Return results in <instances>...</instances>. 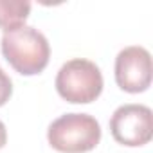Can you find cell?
I'll list each match as a JSON object with an SVG mask.
<instances>
[{
    "label": "cell",
    "mask_w": 153,
    "mask_h": 153,
    "mask_svg": "<svg viewBox=\"0 0 153 153\" xmlns=\"http://www.w3.org/2000/svg\"><path fill=\"white\" fill-rule=\"evenodd\" d=\"M112 137L130 148L144 146L153 137V115L146 105H123L110 119Z\"/></svg>",
    "instance_id": "obj_4"
},
{
    "label": "cell",
    "mask_w": 153,
    "mask_h": 153,
    "mask_svg": "<svg viewBox=\"0 0 153 153\" xmlns=\"http://www.w3.org/2000/svg\"><path fill=\"white\" fill-rule=\"evenodd\" d=\"M0 47L7 63L22 76H36L49 65V42L43 33L31 25L4 31Z\"/></svg>",
    "instance_id": "obj_1"
},
{
    "label": "cell",
    "mask_w": 153,
    "mask_h": 153,
    "mask_svg": "<svg viewBox=\"0 0 153 153\" xmlns=\"http://www.w3.org/2000/svg\"><path fill=\"white\" fill-rule=\"evenodd\" d=\"M56 90L68 103L88 105L103 92V74L94 61L74 58L58 70Z\"/></svg>",
    "instance_id": "obj_3"
},
{
    "label": "cell",
    "mask_w": 153,
    "mask_h": 153,
    "mask_svg": "<svg viewBox=\"0 0 153 153\" xmlns=\"http://www.w3.org/2000/svg\"><path fill=\"white\" fill-rule=\"evenodd\" d=\"M11 94H13V83L9 79V76L0 67V106H4L9 101Z\"/></svg>",
    "instance_id": "obj_7"
},
{
    "label": "cell",
    "mask_w": 153,
    "mask_h": 153,
    "mask_svg": "<svg viewBox=\"0 0 153 153\" xmlns=\"http://www.w3.org/2000/svg\"><path fill=\"white\" fill-rule=\"evenodd\" d=\"M7 142V130H6V124L0 121V149H2Z\"/></svg>",
    "instance_id": "obj_8"
},
{
    "label": "cell",
    "mask_w": 153,
    "mask_h": 153,
    "mask_svg": "<svg viewBox=\"0 0 153 153\" xmlns=\"http://www.w3.org/2000/svg\"><path fill=\"white\" fill-rule=\"evenodd\" d=\"M49 144L59 153H87L101 140V126L88 114H65L51 123Z\"/></svg>",
    "instance_id": "obj_2"
},
{
    "label": "cell",
    "mask_w": 153,
    "mask_h": 153,
    "mask_svg": "<svg viewBox=\"0 0 153 153\" xmlns=\"http://www.w3.org/2000/svg\"><path fill=\"white\" fill-rule=\"evenodd\" d=\"M115 81L121 90L139 94L151 85V54L140 45L124 47L115 58Z\"/></svg>",
    "instance_id": "obj_5"
},
{
    "label": "cell",
    "mask_w": 153,
    "mask_h": 153,
    "mask_svg": "<svg viewBox=\"0 0 153 153\" xmlns=\"http://www.w3.org/2000/svg\"><path fill=\"white\" fill-rule=\"evenodd\" d=\"M31 4L24 0H0V27L4 31L25 25Z\"/></svg>",
    "instance_id": "obj_6"
}]
</instances>
